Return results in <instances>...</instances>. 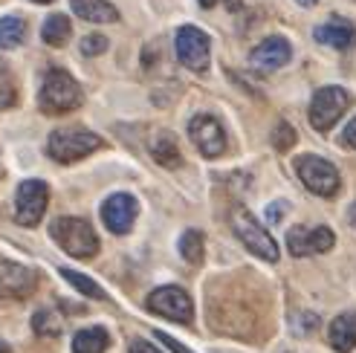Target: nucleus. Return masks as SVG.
I'll return each instance as SVG.
<instances>
[{
  "label": "nucleus",
  "mask_w": 356,
  "mask_h": 353,
  "mask_svg": "<svg viewBox=\"0 0 356 353\" xmlns=\"http://www.w3.org/2000/svg\"><path fill=\"white\" fill-rule=\"evenodd\" d=\"M38 104L41 110L49 116H58V113H70L81 104V87L79 81L64 73V69L52 67L47 69V76L41 81V93H38Z\"/></svg>",
  "instance_id": "obj_1"
},
{
  "label": "nucleus",
  "mask_w": 356,
  "mask_h": 353,
  "mask_svg": "<svg viewBox=\"0 0 356 353\" xmlns=\"http://www.w3.org/2000/svg\"><path fill=\"white\" fill-rule=\"evenodd\" d=\"M99 148H102V136H96L87 128H58V131H52L49 139H47V154L56 163H64V165L79 163Z\"/></svg>",
  "instance_id": "obj_2"
},
{
  "label": "nucleus",
  "mask_w": 356,
  "mask_h": 353,
  "mask_svg": "<svg viewBox=\"0 0 356 353\" xmlns=\"http://www.w3.org/2000/svg\"><path fill=\"white\" fill-rule=\"evenodd\" d=\"M49 235L67 255H73V258L87 261V258H93L99 252V238L93 232V226L87 220H81V217H58V220H52Z\"/></svg>",
  "instance_id": "obj_3"
},
{
  "label": "nucleus",
  "mask_w": 356,
  "mask_h": 353,
  "mask_svg": "<svg viewBox=\"0 0 356 353\" xmlns=\"http://www.w3.org/2000/svg\"><path fill=\"white\" fill-rule=\"evenodd\" d=\"M229 223H232L238 240L246 246L252 255H258L261 261H270L275 263L278 261V243L273 240V235L252 217V211L243 208V206H235L232 215H229Z\"/></svg>",
  "instance_id": "obj_4"
},
{
  "label": "nucleus",
  "mask_w": 356,
  "mask_h": 353,
  "mask_svg": "<svg viewBox=\"0 0 356 353\" xmlns=\"http://www.w3.org/2000/svg\"><path fill=\"white\" fill-rule=\"evenodd\" d=\"M296 174H298V180L307 186V191L318 194V197H333L342 186V176H339V171H336V165L322 160V156H316V154L298 156Z\"/></svg>",
  "instance_id": "obj_5"
},
{
  "label": "nucleus",
  "mask_w": 356,
  "mask_h": 353,
  "mask_svg": "<svg viewBox=\"0 0 356 353\" xmlns=\"http://www.w3.org/2000/svg\"><path fill=\"white\" fill-rule=\"evenodd\" d=\"M348 104H350L348 90H342V87H322L310 101V125L318 133H327L342 119Z\"/></svg>",
  "instance_id": "obj_6"
},
{
  "label": "nucleus",
  "mask_w": 356,
  "mask_h": 353,
  "mask_svg": "<svg viewBox=\"0 0 356 353\" xmlns=\"http://www.w3.org/2000/svg\"><path fill=\"white\" fill-rule=\"evenodd\" d=\"M145 307L156 315H163V319H171L177 325H191L194 319V304L186 290L180 287H159L148 295Z\"/></svg>",
  "instance_id": "obj_7"
},
{
  "label": "nucleus",
  "mask_w": 356,
  "mask_h": 353,
  "mask_svg": "<svg viewBox=\"0 0 356 353\" xmlns=\"http://www.w3.org/2000/svg\"><path fill=\"white\" fill-rule=\"evenodd\" d=\"M49 203V188L41 180H24L15 194V220L21 226H38Z\"/></svg>",
  "instance_id": "obj_8"
},
{
  "label": "nucleus",
  "mask_w": 356,
  "mask_h": 353,
  "mask_svg": "<svg viewBox=\"0 0 356 353\" xmlns=\"http://www.w3.org/2000/svg\"><path fill=\"white\" fill-rule=\"evenodd\" d=\"M174 49H177V58L180 64H186L194 73H203L209 67V49H211V41L209 35L197 26H180L174 35Z\"/></svg>",
  "instance_id": "obj_9"
},
{
  "label": "nucleus",
  "mask_w": 356,
  "mask_h": 353,
  "mask_svg": "<svg viewBox=\"0 0 356 353\" xmlns=\"http://www.w3.org/2000/svg\"><path fill=\"white\" fill-rule=\"evenodd\" d=\"M188 136L197 145V151L209 160H215L226 151V131L211 113H197L188 122Z\"/></svg>",
  "instance_id": "obj_10"
},
{
  "label": "nucleus",
  "mask_w": 356,
  "mask_h": 353,
  "mask_svg": "<svg viewBox=\"0 0 356 353\" xmlns=\"http://www.w3.org/2000/svg\"><path fill=\"white\" fill-rule=\"evenodd\" d=\"M336 243V235L327 226H296L287 232V249L293 258H307V255H322L330 252Z\"/></svg>",
  "instance_id": "obj_11"
},
{
  "label": "nucleus",
  "mask_w": 356,
  "mask_h": 353,
  "mask_svg": "<svg viewBox=\"0 0 356 353\" xmlns=\"http://www.w3.org/2000/svg\"><path fill=\"white\" fill-rule=\"evenodd\" d=\"M136 215H139V203H136L134 194L119 191V194H111V197L102 203V220L113 235H128L134 229Z\"/></svg>",
  "instance_id": "obj_12"
},
{
  "label": "nucleus",
  "mask_w": 356,
  "mask_h": 353,
  "mask_svg": "<svg viewBox=\"0 0 356 353\" xmlns=\"http://www.w3.org/2000/svg\"><path fill=\"white\" fill-rule=\"evenodd\" d=\"M38 287L35 270L15 261H0V295L3 298H26Z\"/></svg>",
  "instance_id": "obj_13"
},
{
  "label": "nucleus",
  "mask_w": 356,
  "mask_h": 353,
  "mask_svg": "<svg viewBox=\"0 0 356 353\" xmlns=\"http://www.w3.org/2000/svg\"><path fill=\"white\" fill-rule=\"evenodd\" d=\"M290 58H293L290 41L281 38V35H270V38H264L252 49L249 64H252L255 69H261V73H275V69H281L284 64H290Z\"/></svg>",
  "instance_id": "obj_14"
},
{
  "label": "nucleus",
  "mask_w": 356,
  "mask_h": 353,
  "mask_svg": "<svg viewBox=\"0 0 356 353\" xmlns=\"http://www.w3.org/2000/svg\"><path fill=\"white\" fill-rule=\"evenodd\" d=\"M313 38L325 47H333V49H350V47H356V26L342 21V17H330L327 24L316 26Z\"/></svg>",
  "instance_id": "obj_15"
},
{
  "label": "nucleus",
  "mask_w": 356,
  "mask_h": 353,
  "mask_svg": "<svg viewBox=\"0 0 356 353\" xmlns=\"http://www.w3.org/2000/svg\"><path fill=\"white\" fill-rule=\"evenodd\" d=\"M151 156L163 165V168H180L183 165V154H180V142L171 131H156L151 136Z\"/></svg>",
  "instance_id": "obj_16"
},
{
  "label": "nucleus",
  "mask_w": 356,
  "mask_h": 353,
  "mask_svg": "<svg viewBox=\"0 0 356 353\" xmlns=\"http://www.w3.org/2000/svg\"><path fill=\"white\" fill-rule=\"evenodd\" d=\"M327 339L336 353H350L356 347V313H342L330 322Z\"/></svg>",
  "instance_id": "obj_17"
},
{
  "label": "nucleus",
  "mask_w": 356,
  "mask_h": 353,
  "mask_svg": "<svg viewBox=\"0 0 356 353\" xmlns=\"http://www.w3.org/2000/svg\"><path fill=\"white\" fill-rule=\"evenodd\" d=\"M73 12L81 17V21H90V24H113L119 21V12L113 3L108 0H70Z\"/></svg>",
  "instance_id": "obj_18"
},
{
  "label": "nucleus",
  "mask_w": 356,
  "mask_h": 353,
  "mask_svg": "<svg viewBox=\"0 0 356 353\" xmlns=\"http://www.w3.org/2000/svg\"><path fill=\"white\" fill-rule=\"evenodd\" d=\"M111 345V333L104 327H87L79 330L73 339V353H104Z\"/></svg>",
  "instance_id": "obj_19"
},
{
  "label": "nucleus",
  "mask_w": 356,
  "mask_h": 353,
  "mask_svg": "<svg viewBox=\"0 0 356 353\" xmlns=\"http://www.w3.org/2000/svg\"><path fill=\"white\" fill-rule=\"evenodd\" d=\"M26 41V21L17 15L0 17V49H15Z\"/></svg>",
  "instance_id": "obj_20"
},
{
  "label": "nucleus",
  "mask_w": 356,
  "mask_h": 353,
  "mask_svg": "<svg viewBox=\"0 0 356 353\" xmlns=\"http://www.w3.org/2000/svg\"><path fill=\"white\" fill-rule=\"evenodd\" d=\"M70 32H73V26H70V21L64 15H49L41 26V38L49 47H64L70 41Z\"/></svg>",
  "instance_id": "obj_21"
},
{
  "label": "nucleus",
  "mask_w": 356,
  "mask_h": 353,
  "mask_svg": "<svg viewBox=\"0 0 356 353\" xmlns=\"http://www.w3.org/2000/svg\"><path fill=\"white\" fill-rule=\"evenodd\" d=\"M203 252H206V238L203 232H197V229H186L183 238H180V255L188 261V263H203Z\"/></svg>",
  "instance_id": "obj_22"
},
{
  "label": "nucleus",
  "mask_w": 356,
  "mask_h": 353,
  "mask_svg": "<svg viewBox=\"0 0 356 353\" xmlns=\"http://www.w3.org/2000/svg\"><path fill=\"white\" fill-rule=\"evenodd\" d=\"M61 278L64 281H70V284H73L79 293H84V295H90V298H104V290L96 284L93 278H87V275H81V272H76V270H61Z\"/></svg>",
  "instance_id": "obj_23"
},
{
  "label": "nucleus",
  "mask_w": 356,
  "mask_h": 353,
  "mask_svg": "<svg viewBox=\"0 0 356 353\" xmlns=\"http://www.w3.org/2000/svg\"><path fill=\"white\" fill-rule=\"evenodd\" d=\"M32 327H35V333H41V336H58L61 333V322H58V315L52 310H38L35 313Z\"/></svg>",
  "instance_id": "obj_24"
},
{
  "label": "nucleus",
  "mask_w": 356,
  "mask_h": 353,
  "mask_svg": "<svg viewBox=\"0 0 356 353\" xmlns=\"http://www.w3.org/2000/svg\"><path fill=\"white\" fill-rule=\"evenodd\" d=\"M15 101H17V87H15V81H12L9 67L0 61V110L12 108Z\"/></svg>",
  "instance_id": "obj_25"
},
{
  "label": "nucleus",
  "mask_w": 356,
  "mask_h": 353,
  "mask_svg": "<svg viewBox=\"0 0 356 353\" xmlns=\"http://www.w3.org/2000/svg\"><path fill=\"white\" fill-rule=\"evenodd\" d=\"M273 145L278 151H290L296 145V131L287 125V122H278L275 131H273Z\"/></svg>",
  "instance_id": "obj_26"
},
{
  "label": "nucleus",
  "mask_w": 356,
  "mask_h": 353,
  "mask_svg": "<svg viewBox=\"0 0 356 353\" xmlns=\"http://www.w3.org/2000/svg\"><path fill=\"white\" fill-rule=\"evenodd\" d=\"M104 49H108V38H104V35H87V38L81 41L84 56H102Z\"/></svg>",
  "instance_id": "obj_27"
},
{
  "label": "nucleus",
  "mask_w": 356,
  "mask_h": 353,
  "mask_svg": "<svg viewBox=\"0 0 356 353\" xmlns=\"http://www.w3.org/2000/svg\"><path fill=\"white\" fill-rule=\"evenodd\" d=\"M156 342H163V345H168V350H174V353H191L186 345H180L174 336H168V333H163V330H156Z\"/></svg>",
  "instance_id": "obj_28"
},
{
  "label": "nucleus",
  "mask_w": 356,
  "mask_h": 353,
  "mask_svg": "<svg viewBox=\"0 0 356 353\" xmlns=\"http://www.w3.org/2000/svg\"><path fill=\"white\" fill-rule=\"evenodd\" d=\"M284 211H287V203H281V200H278V203H270V208H266V220H270V223H278Z\"/></svg>",
  "instance_id": "obj_29"
},
{
  "label": "nucleus",
  "mask_w": 356,
  "mask_h": 353,
  "mask_svg": "<svg viewBox=\"0 0 356 353\" xmlns=\"http://www.w3.org/2000/svg\"><path fill=\"white\" fill-rule=\"evenodd\" d=\"M342 142H345L348 148H353V151H356V116L350 119V125L342 131Z\"/></svg>",
  "instance_id": "obj_30"
},
{
  "label": "nucleus",
  "mask_w": 356,
  "mask_h": 353,
  "mask_svg": "<svg viewBox=\"0 0 356 353\" xmlns=\"http://www.w3.org/2000/svg\"><path fill=\"white\" fill-rule=\"evenodd\" d=\"M131 353H159L151 342H145V339H134L131 342Z\"/></svg>",
  "instance_id": "obj_31"
},
{
  "label": "nucleus",
  "mask_w": 356,
  "mask_h": 353,
  "mask_svg": "<svg viewBox=\"0 0 356 353\" xmlns=\"http://www.w3.org/2000/svg\"><path fill=\"white\" fill-rule=\"evenodd\" d=\"M296 3H298V6H305V9H310V6L318 3V0H296Z\"/></svg>",
  "instance_id": "obj_32"
},
{
  "label": "nucleus",
  "mask_w": 356,
  "mask_h": 353,
  "mask_svg": "<svg viewBox=\"0 0 356 353\" xmlns=\"http://www.w3.org/2000/svg\"><path fill=\"white\" fill-rule=\"evenodd\" d=\"M215 3H218V0H200V6H203V9H211Z\"/></svg>",
  "instance_id": "obj_33"
},
{
  "label": "nucleus",
  "mask_w": 356,
  "mask_h": 353,
  "mask_svg": "<svg viewBox=\"0 0 356 353\" xmlns=\"http://www.w3.org/2000/svg\"><path fill=\"white\" fill-rule=\"evenodd\" d=\"M0 353H9V347H6V342H0Z\"/></svg>",
  "instance_id": "obj_34"
},
{
  "label": "nucleus",
  "mask_w": 356,
  "mask_h": 353,
  "mask_svg": "<svg viewBox=\"0 0 356 353\" xmlns=\"http://www.w3.org/2000/svg\"><path fill=\"white\" fill-rule=\"evenodd\" d=\"M350 220H353V223H356V208H353V211H350Z\"/></svg>",
  "instance_id": "obj_35"
},
{
  "label": "nucleus",
  "mask_w": 356,
  "mask_h": 353,
  "mask_svg": "<svg viewBox=\"0 0 356 353\" xmlns=\"http://www.w3.org/2000/svg\"><path fill=\"white\" fill-rule=\"evenodd\" d=\"M35 3H52V0H35Z\"/></svg>",
  "instance_id": "obj_36"
},
{
  "label": "nucleus",
  "mask_w": 356,
  "mask_h": 353,
  "mask_svg": "<svg viewBox=\"0 0 356 353\" xmlns=\"http://www.w3.org/2000/svg\"><path fill=\"white\" fill-rule=\"evenodd\" d=\"M0 174H3V171H0Z\"/></svg>",
  "instance_id": "obj_37"
}]
</instances>
